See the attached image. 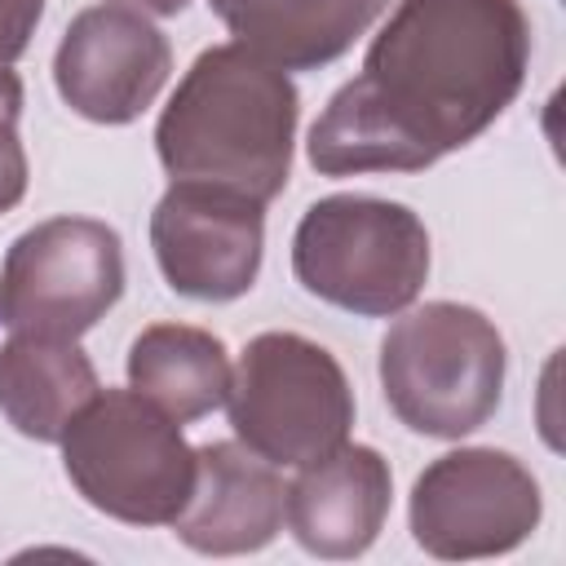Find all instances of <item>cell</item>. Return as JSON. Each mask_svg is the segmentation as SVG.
I'll use <instances>...</instances> for the list:
<instances>
[{
  "label": "cell",
  "instance_id": "obj_5",
  "mask_svg": "<svg viewBox=\"0 0 566 566\" xmlns=\"http://www.w3.org/2000/svg\"><path fill=\"white\" fill-rule=\"evenodd\" d=\"M292 274L345 314L394 318L429 279V230L398 199L327 195L296 221Z\"/></svg>",
  "mask_w": 566,
  "mask_h": 566
},
{
  "label": "cell",
  "instance_id": "obj_8",
  "mask_svg": "<svg viewBox=\"0 0 566 566\" xmlns=\"http://www.w3.org/2000/svg\"><path fill=\"white\" fill-rule=\"evenodd\" d=\"M544 495L535 473L495 447H460L424 464L411 486V539L438 562L504 557L535 535Z\"/></svg>",
  "mask_w": 566,
  "mask_h": 566
},
{
  "label": "cell",
  "instance_id": "obj_17",
  "mask_svg": "<svg viewBox=\"0 0 566 566\" xmlns=\"http://www.w3.org/2000/svg\"><path fill=\"white\" fill-rule=\"evenodd\" d=\"M44 18V0H0V62H18Z\"/></svg>",
  "mask_w": 566,
  "mask_h": 566
},
{
  "label": "cell",
  "instance_id": "obj_1",
  "mask_svg": "<svg viewBox=\"0 0 566 566\" xmlns=\"http://www.w3.org/2000/svg\"><path fill=\"white\" fill-rule=\"evenodd\" d=\"M522 0H398L349 84L310 124L318 177L420 172L478 142L522 93Z\"/></svg>",
  "mask_w": 566,
  "mask_h": 566
},
{
  "label": "cell",
  "instance_id": "obj_10",
  "mask_svg": "<svg viewBox=\"0 0 566 566\" xmlns=\"http://www.w3.org/2000/svg\"><path fill=\"white\" fill-rule=\"evenodd\" d=\"M172 75V44L168 35L133 9L93 4L80 9L53 53V84L57 97L106 128L142 119L146 106L164 93Z\"/></svg>",
  "mask_w": 566,
  "mask_h": 566
},
{
  "label": "cell",
  "instance_id": "obj_13",
  "mask_svg": "<svg viewBox=\"0 0 566 566\" xmlns=\"http://www.w3.org/2000/svg\"><path fill=\"white\" fill-rule=\"evenodd\" d=\"M234 40L265 53L283 71H318L336 62L389 0H208Z\"/></svg>",
  "mask_w": 566,
  "mask_h": 566
},
{
  "label": "cell",
  "instance_id": "obj_4",
  "mask_svg": "<svg viewBox=\"0 0 566 566\" xmlns=\"http://www.w3.org/2000/svg\"><path fill=\"white\" fill-rule=\"evenodd\" d=\"M62 469L88 509L124 526H172L195 491V447L137 389H97L62 433Z\"/></svg>",
  "mask_w": 566,
  "mask_h": 566
},
{
  "label": "cell",
  "instance_id": "obj_12",
  "mask_svg": "<svg viewBox=\"0 0 566 566\" xmlns=\"http://www.w3.org/2000/svg\"><path fill=\"white\" fill-rule=\"evenodd\" d=\"M287 486L270 460L243 442L195 447V491L172 522L177 539L203 557H239L265 548L283 531Z\"/></svg>",
  "mask_w": 566,
  "mask_h": 566
},
{
  "label": "cell",
  "instance_id": "obj_2",
  "mask_svg": "<svg viewBox=\"0 0 566 566\" xmlns=\"http://www.w3.org/2000/svg\"><path fill=\"white\" fill-rule=\"evenodd\" d=\"M301 93L292 75L243 40L203 49L155 124V155L172 181L221 186L270 203L287 190Z\"/></svg>",
  "mask_w": 566,
  "mask_h": 566
},
{
  "label": "cell",
  "instance_id": "obj_15",
  "mask_svg": "<svg viewBox=\"0 0 566 566\" xmlns=\"http://www.w3.org/2000/svg\"><path fill=\"white\" fill-rule=\"evenodd\" d=\"M226 340L190 323H150L128 345V389L150 398L177 424H195L226 407L230 394Z\"/></svg>",
  "mask_w": 566,
  "mask_h": 566
},
{
  "label": "cell",
  "instance_id": "obj_14",
  "mask_svg": "<svg viewBox=\"0 0 566 566\" xmlns=\"http://www.w3.org/2000/svg\"><path fill=\"white\" fill-rule=\"evenodd\" d=\"M97 389V367L75 340L13 332L0 345V416L31 442H62Z\"/></svg>",
  "mask_w": 566,
  "mask_h": 566
},
{
  "label": "cell",
  "instance_id": "obj_11",
  "mask_svg": "<svg viewBox=\"0 0 566 566\" xmlns=\"http://www.w3.org/2000/svg\"><path fill=\"white\" fill-rule=\"evenodd\" d=\"M394 500V473L389 460L376 447L340 442L336 451L301 464L296 482L287 486V526L296 544L327 562L363 557Z\"/></svg>",
  "mask_w": 566,
  "mask_h": 566
},
{
  "label": "cell",
  "instance_id": "obj_7",
  "mask_svg": "<svg viewBox=\"0 0 566 566\" xmlns=\"http://www.w3.org/2000/svg\"><path fill=\"white\" fill-rule=\"evenodd\" d=\"M124 296L119 230L97 217H49L0 261V323L9 332L80 340Z\"/></svg>",
  "mask_w": 566,
  "mask_h": 566
},
{
  "label": "cell",
  "instance_id": "obj_9",
  "mask_svg": "<svg viewBox=\"0 0 566 566\" xmlns=\"http://www.w3.org/2000/svg\"><path fill=\"white\" fill-rule=\"evenodd\" d=\"M150 248L177 296L239 301L261 274L265 203L221 186L172 181L150 212Z\"/></svg>",
  "mask_w": 566,
  "mask_h": 566
},
{
  "label": "cell",
  "instance_id": "obj_18",
  "mask_svg": "<svg viewBox=\"0 0 566 566\" xmlns=\"http://www.w3.org/2000/svg\"><path fill=\"white\" fill-rule=\"evenodd\" d=\"M106 4H119V9H133L142 18H177L190 0H106Z\"/></svg>",
  "mask_w": 566,
  "mask_h": 566
},
{
  "label": "cell",
  "instance_id": "obj_6",
  "mask_svg": "<svg viewBox=\"0 0 566 566\" xmlns=\"http://www.w3.org/2000/svg\"><path fill=\"white\" fill-rule=\"evenodd\" d=\"M234 438L274 469H301L354 424V389L332 349L301 332H261L243 345L226 394Z\"/></svg>",
  "mask_w": 566,
  "mask_h": 566
},
{
  "label": "cell",
  "instance_id": "obj_16",
  "mask_svg": "<svg viewBox=\"0 0 566 566\" xmlns=\"http://www.w3.org/2000/svg\"><path fill=\"white\" fill-rule=\"evenodd\" d=\"M18 115H22V80L9 62H0V212L18 208L31 181V164L18 137Z\"/></svg>",
  "mask_w": 566,
  "mask_h": 566
},
{
  "label": "cell",
  "instance_id": "obj_3",
  "mask_svg": "<svg viewBox=\"0 0 566 566\" xmlns=\"http://www.w3.org/2000/svg\"><path fill=\"white\" fill-rule=\"evenodd\" d=\"M504 336L460 301L407 305L380 340V389L389 411L420 438L455 442L482 429L504 398Z\"/></svg>",
  "mask_w": 566,
  "mask_h": 566
}]
</instances>
